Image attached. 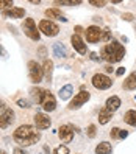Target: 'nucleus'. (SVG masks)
I'll list each match as a JSON object with an SVG mask.
<instances>
[{
  "mask_svg": "<svg viewBox=\"0 0 136 154\" xmlns=\"http://www.w3.org/2000/svg\"><path fill=\"white\" fill-rule=\"evenodd\" d=\"M100 55H102V58L105 61H108V62L113 64V62H119V61L124 59L125 48L122 47V44H119L117 41H111L110 44H106L105 47L102 48Z\"/></svg>",
  "mask_w": 136,
  "mask_h": 154,
  "instance_id": "nucleus-1",
  "label": "nucleus"
},
{
  "mask_svg": "<svg viewBox=\"0 0 136 154\" xmlns=\"http://www.w3.org/2000/svg\"><path fill=\"white\" fill-rule=\"evenodd\" d=\"M28 76H30V81L33 84H39L44 78L42 66H39L36 61H30L28 62Z\"/></svg>",
  "mask_w": 136,
  "mask_h": 154,
  "instance_id": "nucleus-2",
  "label": "nucleus"
},
{
  "mask_svg": "<svg viewBox=\"0 0 136 154\" xmlns=\"http://www.w3.org/2000/svg\"><path fill=\"white\" fill-rule=\"evenodd\" d=\"M36 132H38V131H36L31 125H21L19 128L13 132V137H14L16 142H22V140H25V139L31 137V135L36 134Z\"/></svg>",
  "mask_w": 136,
  "mask_h": 154,
  "instance_id": "nucleus-3",
  "label": "nucleus"
},
{
  "mask_svg": "<svg viewBox=\"0 0 136 154\" xmlns=\"http://www.w3.org/2000/svg\"><path fill=\"white\" fill-rule=\"evenodd\" d=\"M22 30L31 41H39V28H36V23H34V20L31 19V17H27V19L24 20Z\"/></svg>",
  "mask_w": 136,
  "mask_h": 154,
  "instance_id": "nucleus-4",
  "label": "nucleus"
},
{
  "mask_svg": "<svg viewBox=\"0 0 136 154\" xmlns=\"http://www.w3.org/2000/svg\"><path fill=\"white\" fill-rule=\"evenodd\" d=\"M92 86L99 90H106V89H110L113 86V81L105 73H96L92 76Z\"/></svg>",
  "mask_w": 136,
  "mask_h": 154,
  "instance_id": "nucleus-5",
  "label": "nucleus"
},
{
  "mask_svg": "<svg viewBox=\"0 0 136 154\" xmlns=\"http://www.w3.org/2000/svg\"><path fill=\"white\" fill-rule=\"evenodd\" d=\"M39 31H42L45 36H49V38H53V36H57L60 33V26L55 22L44 19V20L39 22Z\"/></svg>",
  "mask_w": 136,
  "mask_h": 154,
  "instance_id": "nucleus-6",
  "label": "nucleus"
},
{
  "mask_svg": "<svg viewBox=\"0 0 136 154\" xmlns=\"http://www.w3.org/2000/svg\"><path fill=\"white\" fill-rule=\"evenodd\" d=\"M91 98V94L88 92V90H81V92H78L74 98H72V101L69 103V109L70 111H74V109H78V107H81V106H83L86 101H88V100Z\"/></svg>",
  "mask_w": 136,
  "mask_h": 154,
  "instance_id": "nucleus-7",
  "label": "nucleus"
},
{
  "mask_svg": "<svg viewBox=\"0 0 136 154\" xmlns=\"http://www.w3.org/2000/svg\"><path fill=\"white\" fill-rule=\"evenodd\" d=\"M58 135L63 140V143H70L74 140V126L72 125H63L58 129Z\"/></svg>",
  "mask_w": 136,
  "mask_h": 154,
  "instance_id": "nucleus-8",
  "label": "nucleus"
},
{
  "mask_svg": "<svg viewBox=\"0 0 136 154\" xmlns=\"http://www.w3.org/2000/svg\"><path fill=\"white\" fill-rule=\"evenodd\" d=\"M34 126L38 129H49L50 126H52V120H50V117L49 115H45L42 112H38L34 115Z\"/></svg>",
  "mask_w": 136,
  "mask_h": 154,
  "instance_id": "nucleus-9",
  "label": "nucleus"
},
{
  "mask_svg": "<svg viewBox=\"0 0 136 154\" xmlns=\"http://www.w3.org/2000/svg\"><path fill=\"white\" fill-rule=\"evenodd\" d=\"M100 38H102V30L99 28V26H96V25L88 26V30H86V41L89 44L99 42V41H100Z\"/></svg>",
  "mask_w": 136,
  "mask_h": 154,
  "instance_id": "nucleus-10",
  "label": "nucleus"
},
{
  "mask_svg": "<svg viewBox=\"0 0 136 154\" xmlns=\"http://www.w3.org/2000/svg\"><path fill=\"white\" fill-rule=\"evenodd\" d=\"M42 109L45 111V112H52V111H55L57 109V100H55V97H53L49 90L45 92V97H44V101H42Z\"/></svg>",
  "mask_w": 136,
  "mask_h": 154,
  "instance_id": "nucleus-11",
  "label": "nucleus"
},
{
  "mask_svg": "<svg viewBox=\"0 0 136 154\" xmlns=\"http://www.w3.org/2000/svg\"><path fill=\"white\" fill-rule=\"evenodd\" d=\"M70 42H72V47H74L80 55H86V44H85L83 39H81V36L72 34L70 36Z\"/></svg>",
  "mask_w": 136,
  "mask_h": 154,
  "instance_id": "nucleus-12",
  "label": "nucleus"
},
{
  "mask_svg": "<svg viewBox=\"0 0 136 154\" xmlns=\"http://www.w3.org/2000/svg\"><path fill=\"white\" fill-rule=\"evenodd\" d=\"M105 107L110 112H114V111H117L121 107V98L119 97H116V95H113V97H110L106 100V104H105Z\"/></svg>",
  "mask_w": 136,
  "mask_h": 154,
  "instance_id": "nucleus-13",
  "label": "nucleus"
},
{
  "mask_svg": "<svg viewBox=\"0 0 136 154\" xmlns=\"http://www.w3.org/2000/svg\"><path fill=\"white\" fill-rule=\"evenodd\" d=\"M3 16L5 17H13V19H22L25 16V10L24 8H11V10H6L3 11Z\"/></svg>",
  "mask_w": 136,
  "mask_h": 154,
  "instance_id": "nucleus-14",
  "label": "nucleus"
},
{
  "mask_svg": "<svg viewBox=\"0 0 136 154\" xmlns=\"http://www.w3.org/2000/svg\"><path fill=\"white\" fill-rule=\"evenodd\" d=\"M45 16H47V19H58V20H63V22H66L67 19L64 16L61 14V11L58 10V8H49V10H45Z\"/></svg>",
  "mask_w": 136,
  "mask_h": 154,
  "instance_id": "nucleus-15",
  "label": "nucleus"
},
{
  "mask_svg": "<svg viewBox=\"0 0 136 154\" xmlns=\"http://www.w3.org/2000/svg\"><path fill=\"white\" fill-rule=\"evenodd\" d=\"M45 92L47 90H44V89H41V87H33L31 90H30V94H31V97H33V100L38 104H42V101H44V97H45Z\"/></svg>",
  "mask_w": 136,
  "mask_h": 154,
  "instance_id": "nucleus-16",
  "label": "nucleus"
},
{
  "mask_svg": "<svg viewBox=\"0 0 136 154\" xmlns=\"http://www.w3.org/2000/svg\"><path fill=\"white\" fill-rule=\"evenodd\" d=\"M42 72H44V76L47 81L52 79V73H53V62L50 59H45L42 62Z\"/></svg>",
  "mask_w": 136,
  "mask_h": 154,
  "instance_id": "nucleus-17",
  "label": "nucleus"
},
{
  "mask_svg": "<svg viewBox=\"0 0 136 154\" xmlns=\"http://www.w3.org/2000/svg\"><path fill=\"white\" fill-rule=\"evenodd\" d=\"M113 148L110 142H100L96 146V154H111Z\"/></svg>",
  "mask_w": 136,
  "mask_h": 154,
  "instance_id": "nucleus-18",
  "label": "nucleus"
},
{
  "mask_svg": "<svg viewBox=\"0 0 136 154\" xmlns=\"http://www.w3.org/2000/svg\"><path fill=\"white\" fill-rule=\"evenodd\" d=\"M111 117H113V112H110L106 107H102L100 112H99V123H100V125H106L108 122L111 120Z\"/></svg>",
  "mask_w": 136,
  "mask_h": 154,
  "instance_id": "nucleus-19",
  "label": "nucleus"
},
{
  "mask_svg": "<svg viewBox=\"0 0 136 154\" xmlns=\"http://www.w3.org/2000/svg\"><path fill=\"white\" fill-rule=\"evenodd\" d=\"M122 86H124V89H127V90H136V72L130 73V76L124 81Z\"/></svg>",
  "mask_w": 136,
  "mask_h": 154,
  "instance_id": "nucleus-20",
  "label": "nucleus"
},
{
  "mask_svg": "<svg viewBox=\"0 0 136 154\" xmlns=\"http://www.w3.org/2000/svg\"><path fill=\"white\" fill-rule=\"evenodd\" d=\"M74 94V87H72V84H66V86H63L60 89V92H58V97L61 100H67L70 98V95Z\"/></svg>",
  "mask_w": 136,
  "mask_h": 154,
  "instance_id": "nucleus-21",
  "label": "nucleus"
},
{
  "mask_svg": "<svg viewBox=\"0 0 136 154\" xmlns=\"http://www.w3.org/2000/svg\"><path fill=\"white\" fill-rule=\"evenodd\" d=\"M41 140V134H39V131L36 132V134H33L31 137H28V139H25V140H22V142H17L19 145H22V146H30V145H34V143H38Z\"/></svg>",
  "mask_w": 136,
  "mask_h": 154,
  "instance_id": "nucleus-22",
  "label": "nucleus"
},
{
  "mask_svg": "<svg viewBox=\"0 0 136 154\" xmlns=\"http://www.w3.org/2000/svg\"><path fill=\"white\" fill-rule=\"evenodd\" d=\"M124 120L125 123H128L130 126H136V111H127L124 115Z\"/></svg>",
  "mask_w": 136,
  "mask_h": 154,
  "instance_id": "nucleus-23",
  "label": "nucleus"
},
{
  "mask_svg": "<svg viewBox=\"0 0 136 154\" xmlns=\"http://www.w3.org/2000/svg\"><path fill=\"white\" fill-rule=\"evenodd\" d=\"M53 53H55V56H58V58H64L66 56V48L63 47L61 44H55L53 45Z\"/></svg>",
  "mask_w": 136,
  "mask_h": 154,
  "instance_id": "nucleus-24",
  "label": "nucleus"
},
{
  "mask_svg": "<svg viewBox=\"0 0 136 154\" xmlns=\"http://www.w3.org/2000/svg\"><path fill=\"white\" fill-rule=\"evenodd\" d=\"M2 117H3V119H5V120H6L8 123H10V125H11V123H13V122L16 120V115H14V112H13L11 109H8V111H6V112H5V114L2 115Z\"/></svg>",
  "mask_w": 136,
  "mask_h": 154,
  "instance_id": "nucleus-25",
  "label": "nucleus"
},
{
  "mask_svg": "<svg viewBox=\"0 0 136 154\" xmlns=\"http://www.w3.org/2000/svg\"><path fill=\"white\" fill-rule=\"evenodd\" d=\"M100 41H103V42H110V41H111V30H110V28L102 30V38H100Z\"/></svg>",
  "mask_w": 136,
  "mask_h": 154,
  "instance_id": "nucleus-26",
  "label": "nucleus"
},
{
  "mask_svg": "<svg viewBox=\"0 0 136 154\" xmlns=\"http://www.w3.org/2000/svg\"><path fill=\"white\" fill-rule=\"evenodd\" d=\"M6 8H8V10H11V8H13V2H11V0H0V10L6 11Z\"/></svg>",
  "mask_w": 136,
  "mask_h": 154,
  "instance_id": "nucleus-27",
  "label": "nucleus"
},
{
  "mask_svg": "<svg viewBox=\"0 0 136 154\" xmlns=\"http://www.w3.org/2000/svg\"><path fill=\"white\" fill-rule=\"evenodd\" d=\"M53 154H69V148L66 145H60V146L53 151Z\"/></svg>",
  "mask_w": 136,
  "mask_h": 154,
  "instance_id": "nucleus-28",
  "label": "nucleus"
},
{
  "mask_svg": "<svg viewBox=\"0 0 136 154\" xmlns=\"http://www.w3.org/2000/svg\"><path fill=\"white\" fill-rule=\"evenodd\" d=\"M86 134L89 139H94L96 137V125H89L88 129H86Z\"/></svg>",
  "mask_w": 136,
  "mask_h": 154,
  "instance_id": "nucleus-29",
  "label": "nucleus"
},
{
  "mask_svg": "<svg viewBox=\"0 0 136 154\" xmlns=\"http://www.w3.org/2000/svg\"><path fill=\"white\" fill-rule=\"evenodd\" d=\"M89 3L92 5V6H97V8H102V6H105V5H106L105 0H91Z\"/></svg>",
  "mask_w": 136,
  "mask_h": 154,
  "instance_id": "nucleus-30",
  "label": "nucleus"
},
{
  "mask_svg": "<svg viewBox=\"0 0 136 154\" xmlns=\"http://www.w3.org/2000/svg\"><path fill=\"white\" fill-rule=\"evenodd\" d=\"M8 109H10V107L5 104V101H3V100H0V115H3Z\"/></svg>",
  "mask_w": 136,
  "mask_h": 154,
  "instance_id": "nucleus-31",
  "label": "nucleus"
},
{
  "mask_svg": "<svg viewBox=\"0 0 136 154\" xmlns=\"http://www.w3.org/2000/svg\"><path fill=\"white\" fill-rule=\"evenodd\" d=\"M8 126H10V123H8V122L3 119V117L0 115V129H6Z\"/></svg>",
  "mask_w": 136,
  "mask_h": 154,
  "instance_id": "nucleus-32",
  "label": "nucleus"
},
{
  "mask_svg": "<svg viewBox=\"0 0 136 154\" xmlns=\"http://www.w3.org/2000/svg\"><path fill=\"white\" fill-rule=\"evenodd\" d=\"M122 19L127 20V22H131V20L134 19V16H133L131 13H125V14H122Z\"/></svg>",
  "mask_w": 136,
  "mask_h": 154,
  "instance_id": "nucleus-33",
  "label": "nucleus"
},
{
  "mask_svg": "<svg viewBox=\"0 0 136 154\" xmlns=\"http://www.w3.org/2000/svg\"><path fill=\"white\" fill-rule=\"evenodd\" d=\"M119 132H121L119 128H113L111 129V139H117V137H119Z\"/></svg>",
  "mask_w": 136,
  "mask_h": 154,
  "instance_id": "nucleus-34",
  "label": "nucleus"
},
{
  "mask_svg": "<svg viewBox=\"0 0 136 154\" xmlns=\"http://www.w3.org/2000/svg\"><path fill=\"white\" fill-rule=\"evenodd\" d=\"M17 104L21 107H30V103L27 101V100H17Z\"/></svg>",
  "mask_w": 136,
  "mask_h": 154,
  "instance_id": "nucleus-35",
  "label": "nucleus"
},
{
  "mask_svg": "<svg viewBox=\"0 0 136 154\" xmlns=\"http://www.w3.org/2000/svg\"><path fill=\"white\" fill-rule=\"evenodd\" d=\"M124 73H125V67H119V69L116 70V75H117V76H122Z\"/></svg>",
  "mask_w": 136,
  "mask_h": 154,
  "instance_id": "nucleus-36",
  "label": "nucleus"
},
{
  "mask_svg": "<svg viewBox=\"0 0 136 154\" xmlns=\"http://www.w3.org/2000/svg\"><path fill=\"white\" fill-rule=\"evenodd\" d=\"M13 154H28V152H27V151H24L22 148H14Z\"/></svg>",
  "mask_w": 136,
  "mask_h": 154,
  "instance_id": "nucleus-37",
  "label": "nucleus"
},
{
  "mask_svg": "<svg viewBox=\"0 0 136 154\" xmlns=\"http://www.w3.org/2000/svg\"><path fill=\"white\" fill-rule=\"evenodd\" d=\"M127 135H128V132H127V131H121L119 132V139H125Z\"/></svg>",
  "mask_w": 136,
  "mask_h": 154,
  "instance_id": "nucleus-38",
  "label": "nucleus"
},
{
  "mask_svg": "<svg viewBox=\"0 0 136 154\" xmlns=\"http://www.w3.org/2000/svg\"><path fill=\"white\" fill-rule=\"evenodd\" d=\"M91 59L92 61H100V58L97 56V53H91Z\"/></svg>",
  "mask_w": 136,
  "mask_h": 154,
  "instance_id": "nucleus-39",
  "label": "nucleus"
},
{
  "mask_svg": "<svg viewBox=\"0 0 136 154\" xmlns=\"http://www.w3.org/2000/svg\"><path fill=\"white\" fill-rule=\"evenodd\" d=\"M81 33H83V28H81V26H75V34H81Z\"/></svg>",
  "mask_w": 136,
  "mask_h": 154,
  "instance_id": "nucleus-40",
  "label": "nucleus"
},
{
  "mask_svg": "<svg viewBox=\"0 0 136 154\" xmlns=\"http://www.w3.org/2000/svg\"><path fill=\"white\" fill-rule=\"evenodd\" d=\"M113 70H114V69H113L111 66H106V67H105V72H106V73H113Z\"/></svg>",
  "mask_w": 136,
  "mask_h": 154,
  "instance_id": "nucleus-41",
  "label": "nucleus"
},
{
  "mask_svg": "<svg viewBox=\"0 0 136 154\" xmlns=\"http://www.w3.org/2000/svg\"><path fill=\"white\" fill-rule=\"evenodd\" d=\"M30 3H33V5H39L41 2H39V0H30Z\"/></svg>",
  "mask_w": 136,
  "mask_h": 154,
  "instance_id": "nucleus-42",
  "label": "nucleus"
},
{
  "mask_svg": "<svg viewBox=\"0 0 136 154\" xmlns=\"http://www.w3.org/2000/svg\"><path fill=\"white\" fill-rule=\"evenodd\" d=\"M2 154H5V151H3V152H2Z\"/></svg>",
  "mask_w": 136,
  "mask_h": 154,
  "instance_id": "nucleus-43",
  "label": "nucleus"
}]
</instances>
